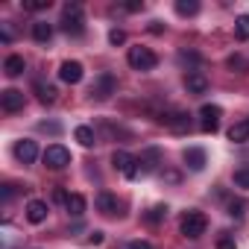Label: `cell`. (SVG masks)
I'll list each match as a JSON object with an SVG mask.
<instances>
[{"label": "cell", "instance_id": "5", "mask_svg": "<svg viewBox=\"0 0 249 249\" xmlns=\"http://www.w3.org/2000/svg\"><path fill=\"white\" fill-rule=\"evenodd\" d=\"M161 123H164L173 135H188L191 132V114L182 111V108H173V111L161 114Z\"/></svg>", "mask_w": 249, "mask_h": 249}, {"label": "cell", "instance_id": "29", "mask_svg": "<svg viewBox=\"0 0 249 249\" xmlns=\"http://www.w3.org/2000/svg\"><path fill=\"white\" fill-rule=\"evenodd\" d=\"M47 6H50V0H24V9L27 12H41Z\"/></svg>", "mask_w": 249, "mask_h": 249}, {"label": "cell", "instance_id": "30", "mask_svg": "<svg viewBox=\"0 0 249 249\" xmlns=\"http://www.w3.org/2000/svg\"><path fill=\"white\" fill-rule=\"evenodd\" d=\"M108 41L111 44H123V41H126V36H123V30H111L108 33Z\"/></svg>", "mask_w": 249, "mask_h": 249}, {"label": "cell", "instance_id": "19", "mask_svg": "<svg viewBox=\"0 0 249 249\" xmlns=\"http://www.w3.org/2000/svg\"><path fill=\"white\" fill-rule=\"evenodd\" d=\"M229 141H234V144L249 141V117H246V120H237L234 126L229 129Z\"/></svg>", "mask_w": 249, "mask_h": 249}, {"label": "cell", "instance_id": "14", "mask_svg": "<svg viewBox=\"0 0 249 249\" xmlns=\"http://www.w3.org/2000/svg\"><path fill=\"white\" fill-rule=\"evenodd\" d=\"M36 156H38L36 141H18V144H15V159H18L21 164H33Z\"/></svg>", "mask_w": 249, "mask_h": 249}, {"label": "cell", "instance_id": "15", "mask_svg": "<svg viewBox=\"0 0 249 249\" xmlns=\"http://www.w3.org/2000/svg\"><path fill=\"white\" fill-rule=\"evenodd\" d=\"M185 88H188V94H205V91H208V79H205L199 71H191V73L185 76Z\"/></svg>", "mask_w": 249, "mask_h": 249}, {"label": "cell", "instance_id": "3", "mask_svg": "<svg viewBox=\"0 0 249 249\" xmlns=\"http://www.w3.org/2000/svg\"><path fill=\"white\" fill-rule=\"evenodd\" d=\"M111 164H114V170H120L126 179H138V176H141V164H138V159H135L132 153H126V150H114Z\"/></svg>", "mask_w": 249, "mask_h": 249}, {"label": "cell", "instance_id": "16", "mask_svg": "<svg viewBox=\"0 0 249 249\" xmlns=\"http://www.w3.org/2000/svg\"><path fill=\"white\" fill-rule=\"evenodd\" d=\"M65 208H68V214H71V217H82V214H85V208H88V202H85V196H82V194H68Z\"/></svg>", "mask_w": 249, "mask_h": 249}, {"label": "cell", "instance_id": "17", "mask_svg": "<svg viewBox=\"0 0 249 249\" xmlns=\"http://www.w3.org/2000/svg\"><path fill=\"white\" fill-rule=\"evenodd\" d=\"M33 91H36V97H38V103H44V106H50V103H56V88L50 85V82H36L33 85Z\"/></svg>", "mask_w": 249, "mask_h": 249}, {"label": "cell", "instance_id": "32", "mask_svg": "<svg viewBox=\"0 0 249 249\" xmlns=\"http://www.w3.org/2000/svg\"><path fill=\"white\" fill-rule=\"evenodd\" d=\"M126 249H153V243H150V240H132Z\"/></svg>", "mask_w": 249, "mask_h": 249}, {"label": "cell", "instance_id": "34", "mask_svg": "<svg viewBox=\"0 0 249 249\" xmlns=\"http://www.w3.org/2000/svg\"><path fill=\"white\" fill-rule=\"evenodd\" d=\"M15 196V185H3V202H9Z\"/></svg>", "mask_w": 249, "mask_h": 249}, {"label": "cell", "instance_id": "9", "mask_svg": "<svg viewBox=\"0 0 249 249\" xmlns=\"http://www.w3.org/2000/svg\"><path fill=\"white\" fill-rule=\"evenodd\" d=\"M24 91H18V88H6V91H0V106H3V111H21L24 108Z\"/></svg>", "mask_w": 249, "mask_h": 249}, {"label": "cell", "instance_id": "18", "mask_svg": "<svg viewBox=\"0 0 249 249\" xmlns=\"http://www.w3.org/2000/svg\"><path fill=\"white\" fill-rule=\"evenodd\" d=\"M24 71H27L24 56H6V62H3V73L6 76H21Z\"/></svg>", "mask_w": 249, "mask_h": 249}, {"label": "cell", "instance_id": "26", "mask_svg": "<svg viewBox=\"0 0 249 249\" xmlns=\"http://www.w3.org/2000/svg\"><path fill=\"white\" fill-rule=\"evenodd\" d=\"M243 214H246V199H231V202H229V217L240 220Z\"/></svg>", "mask_w": 249, "mask_h": 249}, {"label": "cell", "instance_id": "28", "mask_svg": "<svg viewBox=\"0 0 249 249\" xmlns=\"http://www.w3.org/2000/svg\"><path fill=\"white\" fill-rule=\"evenodd\" d=\"M234 185L243 188V191H249V167H237L234 170Z\"/></svg>", "mask_w": 249, "mask_h": 249}, {"label": "cell", "instance_id": "37", "mask_svg": "<svg viewBox=\"0 0 249 249\" xmlns=\"http://www.w3.org/2000/svg\"><path fill=\"white\" fill-rule=\"evenodd\" d=\"M164 27H161V21H153V27H150V33H161Z\"/></svg>", "mask_w": 249, "mask_h": 249}, {"label": "cell", "instance_id": "11", "mask_svg": "<svg viewBox=\"0 0 249 249\" xmlns=\"http://www.w3.org/2000/svg\"><path fill=\"white\" fill-rule=\"evenodd\" d=\"M82 76H85V71H82L79 62H62V65H59V79H62V82L76 85V82H82Z\"/></svg>", "mask_w": 249, "mask_h": 249}, {"label": "cell", "instance_id": "22", "mask_svg": "<svg viewBox=\"0 0 249 249\" xmlns=\"http://www.w3.org/2000/svg\"><path fill=\"white\" fill-rule=\"evenodd\" d=\"M73 138H76L82 147H94V144H97V135H94V129H91V126H76Z\"/></svg>", "mask_w": 249, "mask_h": 249}, {"label": "cell", "instance_id": "4", "mask_svg": "<svg viewBox=\"0 0 249 249\" xmlns=\"http://www.w3.org/2000/svg\"><path fill=\"white\" fill-rule=\"evenodd\" d=\"M126 62H129L135 71H153V68L159 65V56H156L150 47H129Z\"/></svg>", "mask_w": 249, "mask_h": 249}, {"label": "cell", "instance_id": "2", "mask_svg": "<svg viewBox=\"0 0 249 249\" xmlns=\"http://www.w3.org/2000/svg\"><path fill=\"white\" fill-rule=\"evenodd\" d=\"M62 30L71 33V36H82L85 30V15H82V6L79 3H68L62 9Z\"/></svg>", "mask_w": 249, "mask_h": 249}, {"label": "cell", "instance_id": "27", "mask_svg": "<svg viewBox=\"0 0 249 249\" xmlns=\"http://www.w3.org/2000/svg\"><path fill=\"white\" fill-rule=\"evenodd\" d=\"M217 249H237L234 234H231V231H220V234H217Z\"/></svg>", "mask_w": 249, "mask_h": 249}, {"label": "cell", "instance_id": "25", "mask_svg": "<svg viewBox=\"0 0 249 249\" xmlns=\"http://www.w3.org/2000/svg\"><path fill=\"white\" fill-rule=\"evenodd\" d=\"M167 211H170V208H167V205H156V208H150V211H147V217H144V220H147V223H153V226H156V223H161V220H164V217H167Z\"/></svg>", "mask_w": 249, "mask_h": 249}, {"label": "cell", "instance_id": "6", "mask_svg": "<svg viewBox=\"0 0 249 249\" xmlns=\"http://www.w3.org/2000/svg\"><path fill=\"white\" fill-rule=\"evenodd\" d=\"M71 164V153L62 147V144H50L47 150H44V167H50V170H65Z\"/></svg>", "mask_w": 249, "mask_h": 249}, {"label": "cell", "instance_id": "7", "mask_svg": "<svg viewBox=\"0 0 249 249\" xmlns=\"http://www.w3.org/2000/svg\"><path fill=\"white\" fill-rule=\"evenodd\" d=\"M220 117H223V108L214 106V103H205L199 108V126H202V132H217L220 129Z\"/></svg>", "mask_w": 249, "mask_h": 249}, {"label": "cell", "instance_id": "12", "mask_svg": "<svg viewBox=\"0 0 249 249\" xmlns=\"http://www.w3.org/2000/svg\"><path fill=\"white\" fill-rule=\"evenodd\" d=\"M182 159H185L188 170H194V173H199V170L208 164V159H205V150H202V147H188Z\"/></svg>", "mask_w": 249, "mask_h": 249}, {"label": "cell", "instance_id": "1", "mask_svg": "<svg viewBox=\"0 0 249 249\" xmlns=\"http://www.w3.org/2000/svg\"><path fill=\"white\" fill-rule=\"evenodd\" d=\"M179 229H182V234H185V237L196 240V237H202V234H205L208 220H205V214H202V211H185V214H182Z\"/></svg>", "mask_w": 249, "mask_h": 249}, {"label": "cell", "instance_id": "10", "mask_svg": "<svg viewBox=\"0 0 249 249\" xmlns=\"http://www.w3.org/2000/svg\"><path fill=\"white\" fill-rule=\"evenodd\" d=\"M94 202H97V211L106 214V217H117V214H120V202H117V196L108 194V191H100Z\"/></svg>", "mask_w": 249, "mask_h": 249}, {"label": "cell", "instance_id": "23", "mask_svg": "<svg viewBox=\"0 0 249 249\" xmlns=\"http://www.w3.org/2000/svg\"><path fill=\"white\" fill-rule=\"evenodd\" d=\"M234 36H237L240 41H249V15H240V18L234 21Z\"/></svg>", "mask_w": 249, "mask_h": 249}, {"label": "cell", "instance_id": "24", "mask_svg": "<svg viewBox=\"0 0 249 249\" xmlns=\"http://www.w3.org/2000/svg\"><path fill=\"white\" fill-rule=\"evenodd\" d=\"M176 12L179 15H196L199 3H196V0H176Z\"/></svg>", "mask_w": 249, "mask_h": 249}, {"label": "cell", "instance_id": "33", "mask_svg": "<svg viewBox=\"0 0 249 249\" xmlns=\"http://www.w3.org/2000/svg\"><path fill=\"white\" fill-rule=\"evenodd\" d=\"M38 129H41V132H53V135H56V132H59V123H38Z\"/></svg>", "mask_w": 249, "mask_h": 249}, {"label": "cell", "instance_id": "8", "mask_svg": "<svg viewBox=\"0 0 249 249\" xmlns=\"http://www.w3.org/2000/svg\"><path fill=\"white\" fill-rule=\"evenodd\" d=\"M114 91H117V82H114L111 73H100V76L94 79V85H91V97H94V100H108Z\"/></svg>", "mask_w": 249, "mask_h": 249}, {"label": "cell", "instance_id": "36", "mask_svg": "<svg viewBox=\"0 0 249 249\" xmlns=\"http://www.w3.org/2000/svg\"><path fill=\"white\" fill-rule=\"evenodd\" d=\"M123 9H126V12H141V9H144V3H126Z\"/></svg>", "mask_w": 249, "mask_h": 249}, {"label": "cell", "instance_id": "13", "mask_svg": "<svg viewBox=\"0 0 249 249\" xmlns=\"http://www.w3.org/2000/svg\"><path fill=\"white\" fill-rule=\"evenodd\" d=\"M47 214H50L47 202H41V199H30V202H27V220H30L33 226L44 223V220H47Z\"/></svg>", "mask_w": 249, "mask_h": 249}, {"label": "cell", "instance_id": "35", "mask_svg": "<svg viewBox=\"0 0 249 249\" xmlns=\"http://www.w3.org/2000/svg\"><path fill=\"white\" fill-rule=\"evenodd\" d=\"M88 243H94V246H97V243H103V231H91V237H88Z\"/></svg>", "mask_w": 249, "mask_h": 249}, {"label": "cell", "instance_id": "21", "mask_svg": "<svg viewBox=\"0 0 249 249\" xmlns=\"http://www.w3.org/2000/svg\"><path fill=\"white\" fill-rule=\"evenodd\" d=\"M138 164H141V176L153 173V170L159 167V150H147V153L138 159Z\"/></svg>", "mask_w": 249, "mask_h": 249}, {"label": "cell", "instance_id": "20", "mask_svg": "<svg viewBox=\"0 0 249 249\" xmlns=\"http://www.w3.org/2000/svg\"><path fill=\"white\" fill-rule=\"evenodd\" d=\"M33 38H36L38 44H47V41L53 38V27H50L47 21H36V24H33Z\"/></svg>", "mask_w": 249, "mask_h": 249}, {"label": "cell", "instance_id": "31", "mask_svg": "<svg viewBox=\"0 0 249 249\" xmlns=\"http://www.w3.org/2000/svg\"><path fill=\"white\" fill-rule=\"evenodd\" d=\"M229 68H237L240 73L246 71V65H243V59H240V56H231V59H229Z\"/></svg>", "mask_w": 249, "mask_h": 249}]
</instances>
